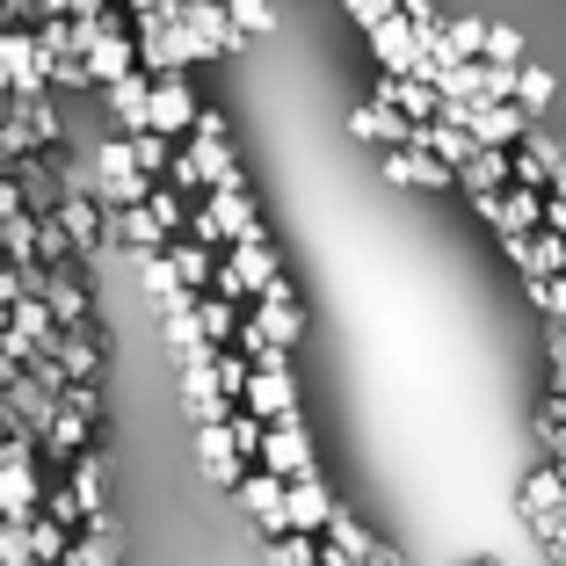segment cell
<instances>
[{
    "label": "cell",
    "instance_id": "obj_1",
    "mask_svg": "<svg viewBox=\"0 0 566 566\" xmlns=\"http://www.w3.org/2000/svg\"><path fill=\"white\" fill-rule=\"evenodd\" d=\"M509 516H516V531H523V537H531V545H537V537H545L552 523L566 516V472L537 458V465L523 472L516 486H509Z\"/></svg>",
    "mask_w": 566,
    "mask_h": 566
},
{
    "label": "cell",
    "instance_id": "obj_2",
    "mask_svg": "<svg viewBox=\"0 0 566 566\" xmlns=\"http://www.w3.org/2000/svg\"><path fill=\"white\" fill-rule=\"evenodd\" d=\"M87 182H95V203H102V211H117V203H138V197H146V175H138L124 132H109L95 153H87Z\"/></svg>",
    "mask_w": 566,
    "mask_h": 566
},
{
    "label": "cell",
    "instance_id": "obj_3",
    "mask_svg": "<svg viewBox=\"0 0 566 566\" xmlns=\"http://www.w3.org/2000/svg\"><path fill=\"white\" fill-rule=\"evenodd\" d=\"M254 465L283 472V480H298V472H313V465H319V443H313V429H305L298 407H291V415H269V421H262V450H254Z\"/></svg>",
    "mask_w": 566,
    "mask_h": 566
},
{
    "label": "cell",
    "instance_id": "obj_4",
    "mask_svg": "<svg viewBox=\"0 0 566 566\" xmlns=\"http://www.w3.org/2000/svg\"><path fill=\"white\" fill-rule=\"evenodd\" d=\"M472 218L486 233H537L545 226V189H523V182H501L486 197H472Z\"/></svg>",
    "mask_w": 566,
    "mask_h": 566
},
{
    "label": "cell",
    "instance_id": "obj_5",
    "mask_svg": "<svg viewBox=\"0 0 566 566\" xmlns=\"http://www.w3.org/2000/svg\"><path fill=\"white\" fill-rule=\"evenodd\" d=\"M378 175L392 189H421V197H450V189H458V175L421 146H378Z\"/></svg>",
    "mask_w": 566,
    "mask_h": 566
},
{
    "label": "cell",
    "instance_id": "obj_6",
    "mask_svg": "<svg viewBox=\"0 0 566 566\" xmlns=\"http://www.w3.org/2000/svg\"><path fill=\"white\" fill-rule=\"evenodd\" d=\"M233 501H240V516H248V531H254V537L291 531V523H283V472L248 465V472H240V486H233Z\"/></svg>",
    "mask_w": 566,
    "mask_h": 566
},
{
    "label": "cell",
    "instance_id": "obj_7",
    "mask_svg": "<svg viewBox=\"0 0 566 566\" xmlns=\"http://www.w3.org/2000/svg\"><path fill=\"white\" fill-rule=\"evenodd\" d=\"M189 117H197V87H189V73H153V87H146V132L182 138Z\"/></svg>",
    "mask_w": 566,
    "mask_h": 566
},
{
    "label": "cell",
    "instance_id": "obj_8",
    "mask_svg": "<svg viewBox=\"0 0 566 566\" xmlns=\"http://www.w3.org/2000/svg\"><path fill=\"white\" fill-rule=\"evenodd\" d=\"M342 509V494L327 486V472H298V480H283V523L291 531H327V516Z\"/></svg>",
    "mask_w": 566,
    "mask_h": 566
},
{
    "label": "cell",
    "instance_id": "obj_9",
    "mask_svg": "<svg viewBox=\"0 0 566 566\" xmlns=\"http://www.w3.org/2000/svg\"><path fill=\"white\" fill-rule=\"evenodd\" d=\"M175 22H182V30H197L203 44H211V59H240V51L254 44V36H240V30H233L226 0H175Z\"/></svg>",
    "mask_w": 566,
    "mask_h": 566
},
{
    "label": "cell",
    "instance_id": "obj_10",
    "mask_svg": "<svg viewBox=\"0 0 566 566\" xmlns=\"http://www.w3.org/2000/svg\"><path fill=\"white\" fill-rule=\"evenodd\" d=\"M197 472H203V486H218V494H233L240 486V472H248V458L233 450V436H226V421H197Z\"/></svg>",
    "mask_w": 566,
    "mask_h": 566
},
{
    "label": "cell",
    "instance_id": "obj_11",
    "mask_svg": "<svg viewBox=\"0 0 566 566\" xmlns=\"http://www.w3.org/2000/svg\"><path fill=\"white\" fill-rule=\"evenodd\" d=\"M364 44H370V66H378V73H415V59H421V36H415V22H407L400 8L370 22Z\"/></svg>",
    "mask_w": 566,
    "mask_h": 566
},
{
    "label": "cell",
    "instance_id": "obj_12",
    "mask_svg": "<svg viewBox=\"0 0 566 566\" xmlns=\"http://www.w3.org/2000/svg\"><path fill=\"white\" fill-rule=\"evenodd\" d=\"M102 233L117 240L124 254H160L167 240H175V233L160 226V218L146 211V197H138V203H117V211H102Z\"/></svg>",
    "mask_w": 566,
    "mask_h": 566
},
{
    "label": "cell",
    "instance_id": "obj_13",
    "mask_svg": "<svg viewBox=\"0 0 566 566\" xmlns=\"http://www.w3.org/2000/svg\"><path fill=\"white\" fill-rule=\"evenodd\" d=\"M44 494V458H0V523H30Z\"/></svg>",
    "mask_w": 566,
    "mask_h": 566
},
{
    "label": "cell",
    "instance_id": "obj_14",
    "mask_svg": "<svg viewBox=\"0 0 566 566\" xmlns=\"http://www.w3.org/2000/svg\"><path fill=\"white\" fill-rule=\"evenodd\" d=\"M349 138H356V146H407V138H415V124H407L392 102L364 95V102L349 109Z\"/></svg>",
    "mask_w": 566,
    "mask_h": 566
},
{
    "label": "cell",
    "instance_id": "obj_15",
    "mask_svg": "<svg viewBox=\"0 0 566 566\" xmlns=\"http://www.w3.org/2000/svg\"><path fill=\"white\" fill-rule=\"evenodd\" d=\"M203 203H211V218H218V233H226V240L269 233V226H262V203L248 197V182H240V189H203Z\"/></svg>",
    "mask_w": 566,
    "mask_h": 566
},
{
    "label": "cell",
    "instance_id": "obj_16",
    "mask_svg": "<svg viewBox=\"0 0 566 566\" xmlns=\"http://www.w3.org/2000/svg\"><path fill=\"white\" fill-rule=\"evenodd\" d=\"M146 87H153V73H117V81H102V109H109V124L117 132H146Z\"/></svg>",
    "mask_w": 566,
    "mask_h": 566
},
{
    "label": "cell",
    "instance_id": "obj_17",
    "mask_svg": "<svg viewBox=\"0 0 566 566\" xmlns=\"http://www.w3.org/2000/svg\"><path fill=\"white\" fill-rule=\"evenodd\" d=\"M182 146H189V160H197L203 189H240V182H248V175H240L233 138H182Z\"/></svg>",
    "mask_w": 566,
    "mask_h": 566
},
{
    "label": "cell",
    "instance_id": "obj_18",
    "mask_svg": "<svg viewBox=\"0 0 566 566\" xmlns=\"http://www.w3.org/2000/svg\"><path fill=\"white\" fill-rule=\"evenodd\" d=\"M378 102H392L407 124H421V117H436V87L421 81V73H378V87H370Z\"/></svg>",
    "mask_w": 566,
    "mask_h": 566
},
{
    "label": "cell",
    "instance_id": "obj_19",
    "mask_svg": "<svg viewBox=\"0 0 566 566\" xmlns=\"http://www.w3.org/2000/svg\"><path fill=\"white\" fill-rule=\"evenodd\" d=\"M51 356H59V370H66V378H102V334L95 327H59Z\"/></svg>",
    "mask_w": 566,
    "mask_h": 566
},
{
    "label": "cell",
    "instance_id": "obj_20",
    "mask_svg": "<svg viewBox=\"0 0 566 566\" xmlns=\"http://www.w3.org/2000/svg\"><path fill=\"white\" fill-rule=\"evenodd\" d=\"M160 254H167V269H175V283H182V291H211V269H218L211 248H197L189 233H175Z\"/></svg>",
    "mask_w": 566,
    "mask_h": 566
},
{
    "label": "cell",
    "instance_id": "obj_21",
    "mask_svg": "<svg viewBox=\"0 0 566 566\" xmlns=\"http://www.w3.org/2000/svg\"><path fill=\"white\" fill-rule=\"evenodd\" d=\"M509 182V146H472V160H458V189L486 197V189Z\"/></svg>",
    "mask_w": 566,
    "mask_h": 566
},
{
    "label": "cell",
    "instance_id": "obj_22",
    "mask_svg": "<svg viewBox=\"0 0 566 566\" xmlns=\"http://www.w3.org/2000/svg\"><path fill=\"white\" fill-rule=\"evenodd\" d=\"M240 327V298H226V291H197V334L211 342V349H226Z\"/></svg>",
    "mask_w": 566,
    "mask_h": 566
},
{
    "label": "cell",
    "instance_id": "obj_23",
    "mask_svg": "<svg viewBox=\"0 0 566 566\" xmlns=\"http://www.w3.org/2000/svg\"><path fill=\"white\" fill-rule=\"evenodd\" d=\"M552 95H559V73H552V66H531V59H523V66H516V95H509V102H516V109H523V117H545V109H552Z\"/></svg>",
    "mask_w": 566,
    "mask_h": 566
},
{
    "label": "cell",
    "instance_id": "obj_24",
    "mask_svg": "<svg viewBox=\"0 0 566 566\" xmlns=\"http://www.w3.org/2000/svg\"><path fill=\"white\" fill-rule=\"evenodd\" d=\"M559 269H566V233H552V226H537V233L523 240V269H516V276L531 283V276H559Z\"/></svg>",
    "mask_w": 566,
    "mask_h": 566
},
{
    "label": "cell",
    "instance_id": "obj_25",
    "mask_svg": "<svg viewBox=\"0 0 566 566\" xmlns=\"http://www.w3.org/2000/svg\"><path fill=\"white\" fill-rule=\"evenodd\" d=\"M262 566H319V531H276V537H262Z\"/></svg>",
    "mask_w": 566,
    "mask_h": 566
},
{
    "label": "cell",
    "instance_id": "obj_26",
    "mask_svg": "<svg viewBox=\"0 0 566 566\" xmlns=\"http://www.w3.org/2000/svg\"><path fill=\"white\" fill-rule=\"evenodd\" d=\"M531 443H537V458H545V465H559V472H566V415L537 407V415H531Z\"/></svg>",
    "mask_w": 566,
    "mask_h": 566
},
{
    "label": "cell",
    "instance_id": "obj_27",
    "mask_svg": "<svg viewBox=\"0 0 566 566\" xmlns=\"http://www.w3.org/2000/svg\"><path fill=\"white\" fill-rule=\"evenodd\" d=\"M22 537H30V559H44V566H59V552H66V537H73V531H66V523H51V516H44V509H36V516H30V523H22Z\"/></svg>",
    "mask_w": 566,
    "mask_h": 566
},
{
    "label": "cell",
    "instance_id": "obj_28",
    "mask_svg": "<svg viewBox=\"0 0 566 566\" xmlns=\"http://www.w3.org/2000/svg\"><path fill=\"white\" fill-rule=\"evenodd\" d=\"M480 59H494V66H523V30H516V22H486V30H480Z\"/></svg>",
    "mask_w": 566,
    "mask_h": 566
},
{
    "label": "cell",
    "instance_id": "obj_29",
    "mask_svg": "<svg viewBox=\"0 0 566 566\" xmlns=\"http://www.w3.org/2000/svg\"><path fill=\"white\" fill-rule=\"evenodd\" d=\"M124 146H132L138 175H146V182H160V167H167V153H175V138H160V132H124Z\"/></svg>",
    "mask_w": 566,
    "mask_h": 566
},
{
    "label": "cell",
    "instance_id": "obj_30",
    "mask_svg": "<svg viewBox=\"0 0 566 566\" xmlns=\"http://www.w3.org/2000/svg\"><path fill=\"white\" fill-rule=\"evenodd\" d=\"M146 211L160 218L167 233H182V218H189V197H182V189H167V182H146Z\"/></svg>",
    "mask_w": 566,
    "mask_h": 566
},
{
    "label": "cell",
    "instance_id": "obj_31",
    "mask_svg": "<svg viewBox=\"0 0 566 566\" xmlns=\"http://www.w3.org/2000/svg\"><path fill=\"white\" fill-rule=\"evenodd\" d=\"M160 182H167V189H182V197H203V175H197V160H189V146H182V138H175V153H167Z\"/></svg>",
    "mask_w": 566,
    "mask_h": 566
},
{
    "label": "cell",
    "instance_id": "obj_32",
    "mask_svg": "<svg viewBox=\"0 0 566 566\" xmlns=\"http://www.w3.org/2000/svg\"><path fill=\"white\" fill-rule=\"evenodd\" d=\"M226 15H233L240 36H269L276 30V8H269V0H226Z\"/></svg>",
    "mask_w": 566,
    "mask_h": 566
},
{
    "label": "cell",
    "instance_id": "obj_33",
    "mask_svg": "<svg viewBox=\"0 0 566 566\" xmlns=\"http://www.w3.org/2000/svg\"><path fill=\"white\" fill-rule=\"evenodd\" d=\"M226 436H233V450H240V458L254 465V450H262V415H248V407H233V415H226Z\"/></svg>",
    "mask_w": 566,
    "mask_h": 566
},
{
    "label": "cell",
    "instance_id": "obj_34",
    "mask_svg": "<svg viewBox=\"0 0 566 566\" xmlns=\"http://www.w3.org/2000/svg\"><path fill=\"white\" fill-rule=\"evenodd\" d=\"M545 385H566V327L545 319Z\"/></svg>",
    "mask_w": 566,
    "mask_h": 566
},
{
    "label": "cell",
    "instance_id": "obj_35",
    "mask_svg": "<svg viewBox=\"0 0 566 566\" xmlns=\"http://www.w3.org/2000/svg\"><path fill=\"white\" fill-rule=\"evenodd\" d=\"M0 566H30V537H22V523H0Z\"/></svg>",
    "mask_w": 566,
    "mask_h": 566
},
{
    "label": "cell",
    "instance_id": "obj_36",
    "mask_svg": "<svg viewBox=\"0 0 566 566\" xmlns=\"http://www.w3.org/2000/svg\"><path fill=\"white\" fill-rule=\"evenodd\" d=\"M486 66V102H509L516 95V66H494V59H480Z\"/></svg>",
    "mask_w": 566,
    "mask_h": 566
},
{
    "label": "cell",
    "instance_id": "obj_37",
    "mask_svg": "<svg viewBox=\"0 0 566 566\" xmlns=\"http://www.w3.org/2000/svg\"><path fill=\"white\" fill-rule=\"evenodd\" d=\"M342 8H349V22H356V30H370V22H378V15H392L400 0H342Z\"/></svg>",
    "mask_w": 566,
    "mask_h": 566
},
{
    "label": "cell",
    "instance_id": "obj_38",
    "mask_svg": "<svg viewBox=\"0 0 566 566\" xmlns=\"http://www.w3.org/2000/svg\"><path fill=\"white\" fill-rule=\"evenodd\" d=\"M400 15L415 22V30H436V22H443V8H436V0H400Z\"/></svg>",
    "mask_w": 566,
    "mask_h": 566
},
{
    "label": "cell",
    "instance_id": "obj_39",
    "mask_svg": "<svg viewBox=\"0 0 566 566\" xmlns=\"http://www.w3.org/2000/svg\"><path fill=\"white\" fill-rule=\"evenodd\" d=\"M537 545H545V566H566V516H559V523H552V531H545V537H537Z\"/></svg>",
    "mask_w": 566,
    "mask_h": 566
}]
</instances>
